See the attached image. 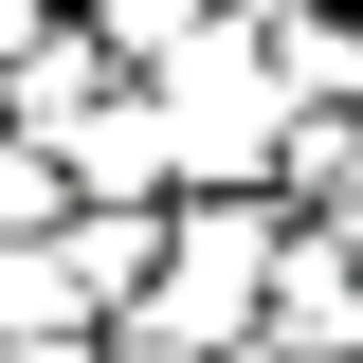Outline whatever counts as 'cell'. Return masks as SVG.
<instances>
[{
  "instance_id": "1",
  "label": "cell",
  "mask_w": 363,
  "mask_h": 363,
  "mask_svg": "<svg viewBox=\"0 0 363 363\" xmlns=\"http://www.w3.org/2000/svg\"><path fill=\"white\" fill-rule=\"evenodd\" d=\"M200 37H218V0H91V55H145V73L200 55Z\"/></svg>"
},
{
  "instance_id": "2",
  "label": "cell",
  "mask_w": 363,
  "mask_h": 363,
  "mask_svg": "<svg viewBox=\"0 0 363 363\" xmlns=\"http://www.w3.org/2000/svg\"><path fill=\"white\" fill-rule=\"evenodd\" d=\"M0 218H18V236H55V218H73V182H55L18 128H0Z\"/></svg>"
},
{
  "instance_id": "3",
  "label": "cell",
  "mask_w": 363,
  "mask_h": 363,
  "mask_svg": "<svg viewBox=\"0 0 363 363\" xmlns=\"http://www.w3.org/2000/svg\"><path fill=\"white\" fill-rule=\"evenodd\" d=\"M0 55H55V0H0Z\"/></svg>"
}]
</instances>
